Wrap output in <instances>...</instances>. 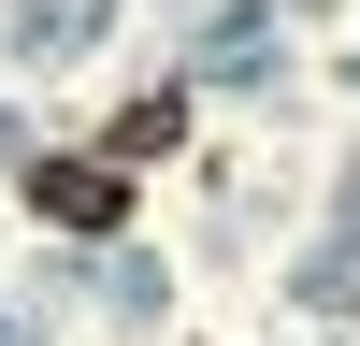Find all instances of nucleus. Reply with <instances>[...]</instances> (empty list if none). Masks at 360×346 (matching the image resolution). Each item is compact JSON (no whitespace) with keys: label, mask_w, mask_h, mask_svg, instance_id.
Here are the masks:
<instances>
[{"label":"nucleus","mask_w":360,"mask_h":346,"mask_svg":"<svg viewBox=\"0 0 360 346\" xmlns=\"http://www.w3.org/2000/svg\"><path fill=\"white\" fill-rule=\"evenodd\" d=\"M29 202H44L58 231H115V217H130V173H115V159H44Z\"/></svg>","instance_id":"f257e3e1"},{"label":"nucleus","mask_w":360,"mask_h":346,"mask_svg":"<svg viewBox=\"0 0 360 346\" xmlns=\"http://www.w3.org/2000/svg\"><path fill=\"white\" fill-rule=\"evenodd\" d=\"M173 144H188V101L159 86V101H130V115H115V144H101V159L130 173V159H173Z\"/></svg>","instance_id":"f03ea898"}]
</instances>
